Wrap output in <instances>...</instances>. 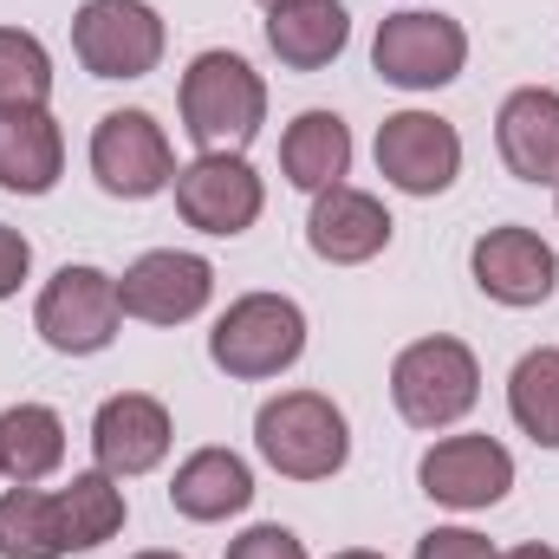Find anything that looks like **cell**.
<instances>
[{
    "mask_svg": "<svg viewBox=\"0 0 559 559\" xmlns=\"http://www.w3.org/2000/svg\"><path fill=\"white\" fill-rule=\"evenodd\" d=\"M267 124V85L235 52H202L182 72V131L202 143V156H241V143Z\"/></svg>",
    "mask_w": 559,
    "mask_h": 559,
    "instance_id": "6da1fadb",
    "label": "cell"
},
{
    "mask_svg": "<svg viewBox=\"0 0 559 559\" xmlns=\"http://www.w3.org/2000/svg\"><path fill=\"white\" fill-rule=\"evenodd\" d=\"M254 442H261V455L274 462L280 475H293V481H325L352 455V436H345L338 404L319 397V391H286L274 404H261Z\"/></svg>",
    "mask_w": 559,
    "mask_h": 559,
    "instance_id": "7a4b0ae2",
    "label": "cell"
},
{
    "mask_svg": "<svg viewBox=\"0 0 559 559\" xmlns=\"http://www.w3.org/2000/svg\"><path fill=\"white\" fill-rule=\"evenodd\" d=\"M306 352V319H299V306L293 299H280V293H248V299H235L222 319H215V332H209V358L228 371V378H280L293 358Z\"/></svg>",
    "mask_w": 559,
    "mask_h": 559,
    "instance_id": "3957f363",
    "label": "cell"
},
{
    "mask_svg": "<svg viewBox=\"0 0 559 559\" xmlns=\"http://www.w3.org/2000/svg\"><path fill=\"white\" fill-rule=\"evenodd\" d=\"M391 397H397V417L417 423V429H442V423L468 417L481 397L475 352L462 338H417L391 365Z\"/></svg>",
    "mask_w": 559,
    "mask_h": 559,
    "instance_id": "277c9868",
    "label": "cell"
},
{
    "mask_svg": "<svg viewBox=\"0 0 559 559\" xmlns=\"http://www.w3.org/2000/svg\"><path fill=\"white\" fill-rule=\"evenodd\" d=\"M118 319H124V306H118V280L98 274V267H59V274L46 280L39 306H33L39 338H46L52 352H66V358H92V352H105V345L118 338Z\"/></svg>",
    "mask_w": 559,
    "mask_h": 559,
    "instance_id": "5b68a950",
    "label": "cell"
},
{
    "mask_svg": "<svg viewBox=\"0 0 559 559\" xmlns=\"http://www.w3.org/2000/svg\"><path fill=\"white\" fill-rule=\"evenodd\" d=\"M462 59H468V33L449 13H391L371 46V66L384 72V85H404V92L449 85Z\"/></svg>",
    "mask_w": 559,
    "mask_h": 559,
    "instance_id": "8992f818",
    "label": "cell"
},
{
    "mask_svg": "<svg viewBox=\"0 0 559 559\" xmlns=\"http://www.w3.org/2000/svg\"><path fill=\"white\" fill-rule=\"evenodd\" d=\"M72 46L92 79H143L163 59V20L143 0H85L72 20Z\"/></svg>",
    "mask_w": 559,
    "mask_h": 559,
    "instance_id": "52a82bcc",
    "label": "cell"
},
{
    "mask_svg": "<svg viewBox=\"0 0 559 559\" xmlns=\"http://www.w3.org/2000/svg\"><path fill=\"white\" fill-rule=\"evenodd\" d=\"M92 169L124 202H143V195H156V189L176 182L169 138H163V124L150 111H111V118H98V131H92Z\"/></svg>",
    "mask_w": 559,
    "mask_h": 559,
    "instance_id": "ba28073f",
    "label": "cell"
},
{
    "mask_svg": "<svg viewBox=\"0 0 559 559\" xmlns=\"http://www.w3.org/2000/svg\"><path fill=\"white\" fill-rule=\"evenodd\" d=\"M378 169L404 195H442L462 169V138H455V124H442L429 111H397L378 124Z\"/></svg>",
    "mask_w": 559,
    "mask_h": 559,
    "instance_id": "9c48e42d",
    "label": "cell"
},
{
    "mask_svg": "<svg viewBox=\"0 0 559 559\" xmlns=\"http://www.w3.org/2000/svg\"><path fill=\"white\" fill-rule=\"evenodd\" d=\"M417 481L442 508H495L514 488V455L495 436H449L423 455Z\"/></svg>",
    "mask_w": 559,
    "mask_h": 559,
    "instance_id": "30bf717a",
    "label": "cell"
},
{
    "mask_svg": "<svg viewBox=\"0 0 559 559\" xmlns=\"http://www.w3.org/2000/svg\"><path fill=\"white\" fill-rule=\"evenodd\" d=\"M176 209L202 235H241L261 215V176L241 156H195L176 169Z\"/></svg>",
    "mask_w": 559,
    "mask_h": 559,
    "instance_id": "8fae6325",
    "label": "cell"
},
{
    "mask_svg": "<svg viewBox=\"0 0 559 559\" xmlns=\"http://www.w3.org/2000/svg\"><path fill=\"white\" fill-rule=\"evenodd\" d=\"M215 293V267L202 254H176V248H156L143 254L131 274L118 280V306L143 319V325H176V319H195Z\"/></svg>",
    "mask_w": 559,
    "mask_h": 559,
    "instance_id": "7c38bea8",
    "label": "cell"
},
{
    "mask_svg": "<svg viewBox=\"0 0 559 559\" xmlns=\"http://www.w3.org/2000/svg\"><path fill=\"white\" fill-rule=\"evenodd\" d=\"M559 261L534 228H488L475 241V286L501 306H540L554 299Z\"/></svg>",
    "mask_w": 559,
    "mask_h": 559,
    "instance_id": "4fadbf2b",
    "label": "cell"
},
{
    "mask_svg": "<svg viewBox=\"0 0 559 559\" xmlns=\"http://www.w3.org/2000/svg\"><path fill=\"white\" fill-rule=\"evenodd\" d=\"M306 241H312L319 261H332V267H358V261L384 254V241H391V215H384L378 195L338 182V189H319L312 222H306Z\"/></svg>",
    "mask_w": 559,
    "mask_h": 559,
    "instance_id": "5bb4252c",
    "label": "cell"
},
{
    "mask_svg": "<svg viewBox=\"0 0 559 559\" xmlns=\"http://www.w3.org/2000/svg\"><path fill=\"white\" fill-rule=\"evenodd\" d=\"M92 449H98V468L105 475H143L169 455V411L143 391L124 397H105L98 423H92Z\"/></svg>",
    "mask_w": 559,
    "mask_h": 559,
    "instance_id": "9a60e30c",
    "label": "cell"
},
{
    "mask_svg": "<svg viewBox=\"0 0 559 559\" xmlns=\"http://www.w3.org/2000/svg\"><path fill=\"white\" fill-rule=\"evenodd\" d=\"M495 143L521 182H559V92L547 85L514 92L495 118Z\"/></svg>",
    "mask_w": 559,
    "mask_h": 559,
    "instance_id": "2e32d148",
    "label": "cell"
},
{
    "mask_svg": "<svg viewBox=\"0 0 559 559\" xmlns=\"http://www.w3.org/2000/svg\"><path fill=\"white\" fill-rule=\"evenodd\" d=\"M66 169V138L46 105L0 111V189L13 195H46Z\"/></svg>",
    "mask_w": 559,
    "mask_h": 559,
    "instance_id": "e0dca14e",
    "label": "cell"
},
{
    "mask_svg": "<svg viewBox=\"0 0 559 559\" xmlns=\"http://www.w3.org/2000/svg\"><path fill=\"white\" fill-rule=\"evenodd\" d=\"M352 39V20L338 0H286V7H267V46H274L280 66L293 72H319L345 52Z\"/></svg>",
    "mask_w": 559,
    "mask_h": 559,
    "instance_id": "ac0fdd59",
    "label": "cell"
},
{
    "mask_svg": "<svg viewBox=\"0 0 559 559\" xmlns=\"http://www.w3.org/2000/svg\"><path fill=\"white\" fill-rule=\"evenodd\" d=\"M169 501H176L182 521H228V514H241V508L254 501V475H248V462L228 455V449H195V455L176 468Z\"/></svg>",
    "mask_w": 559,
    "mask_h": 559,
    "instance_id": "d6986e66",
    "label": "cell"
},
{
    "mask_svg": "<svg viewBox=\"0 0 559 559\" xmlns=\"http://www.w3.org/2000/svg\"><path fill=\"white\" fill-rule=\"evenodd\" d=\"M280 163H286V182L293 189H338L345 169H352V131L332 118V111H306L293 118V131L280 143Z\"/></svg>",
    "mask_w": 559,
    "mask_h": 559,
    "instance_id": "ffe728a7",
    "label": "cell"
},
{
    "mask_svg": "<svg viewBox=\"0 0 559 559\" xmlns=\"http://www.w3.org/2000/svg\"><path fill=\"white\" fill-rule=\"evenodd\" d=\"M59 462H66V423L52 417L46 404H13L0 417V475L13 488L46 481Z\"/></svg>",
    "mask_w": 559,
    "mask_h": 559,
    "instance_id": "44dd1931",
    "label": "cell"
},
{
    "mask_svg": "<svg viewBox=\"0 0 559 559\" xmlns=\"http://www.w3.org/2000/svg\"><path fill=\"white\" fill-rule=\"evenodd\" d=\"M66 554H72V534H66L59 495H39V488L0 495V559H66Z\"/></svg>",
    "mask_w": 559,
    "mask_h": 559,
    "instance_id": "7402d4cb",
    "label": "cell"
},
{
    "mask_svg": "<svg viewBox=\"0 0 559 559\" xmlns=\"http://www.w3.org/2000/svg\"><path fill=\"white\" fill-rule=\"evenodd\" d=\"M508 411H514V423H521L540 449H559V352L554 345H540V352H527V358L514 365V378H508Z\"/></svg>",
    "mask_w": 559,
    "mask_h": 559,
    "instance_id": "603a6c76",
    "label": "cell"
},
{
    "mask_svg": "<svg viewBox=\"0 0 559 559\" xmlns=\"http://www.w3.org/2000/svg\"><path fill=\"white\" fill-rule=\"evenodd\" d=\"M59 508H66V534H72V554L85 547H105L118 527H124V495H118V475L92 468V475H72L59 488Z\"/></svg>",
    "mask_w": 559,
    "mask_h": 559,
    "instance_id": "cb8c5ba5",
    "label": "cell"
},
{
    "mask_svg": "<svg viewBox=\"0 0 559 559\" xmlns=\"http://www.w3.org/2000/svg\"><path fill=\"white\" fill-rule=\"evenodd\" d=\"M52 92V59L33 33L20 26H0V111H20V105H46Z\"/></svg>",
    "mask_w": 559,
    "mask_h": 559,
    "instance_id": "d4e9b609",
    "label": "cell"
},
{
    "mask_svg": "<svg viewBox=\"0 0 559 559\" xmlns=\"http://www.w3.org/2000/svg\"><path fill=\"white\" fill-rule=\"evenodd\" d=\"M417 559H495V547L468 527H436V534L417 540Z\"/></svg>",
    "mask_w": 559,
    "mask_h": 559,
    "instance_id": "484cf974",
    "label": "cell"
},
{
    "mask_svg": "<svg viewBox=\"0 0 559 559\" xmlns=\"http://www.w3.org/2000/svg\"><path fill=\"white\" fill-rule=\"evenodd\" d=\"M228 559H306V547H299L286 527H248V534L228 547Z\"/></svg>",
    "mask_w": 559,
    "mask_h": 559,
    "instance_id": "4316f807",
    "label": "cell"
},
{
    "mask_svg": "<svg viewBox=\"0 0 559 559\" xmlns=\"http://www.w3.org/2000/svg\"><path fill=\"white\" fill-rule=\"evenodd\" d=\"M26 267H33V248H26V235L0 222V299H7V293H20Z\"/></svg>",
    "mask_w": 559,
    "mask_h": 559,
    "instance_id": "83f0119b",
    "label": "cell"
},
{
    "mask_svg": "<svg viewBox=\"0 0 559 559\" xmlns=\"http://www.w3.org/2000/svg\"><path fill=\"white\" fill-rule=\"evenodd\" d=\"M501 559H559L554 547H514V554H501Z\"/></svg>",
    "mask_w": 559,
    "mask_h": 559,
    "instance_id": "f1b7e54d",
    "label": "cell"
},
{
    "mask_svg": "<svg viewBox=\"0 0 559 559\" xmlns=\"http://www.w3.org/2000/svg\"><path fill=\"white\" fill-rule=\"evenodd\" d=\"M332 559H378V554H332Z\"/></svg>",
    "mask_w": 559,
    "mask_h": 559,
    "instance_id": "f546056e",
    "label": "cell"
},
{
    "mask_svg": "<svg viewBox=\"0 0 559 559\" xmlns=\"http://www.w3.org/2000/svg\"><path fill=\"white\" fill-rule=\"evenodd\" d=\"M138 559H176V554H138Z\"/></svg>",
    "mask_w": 559,
    "mask_h": 559,
    "instance_id": "4dcf8cb0",
    "label": "cell"
},
{
    "mask_svg": "<svg viewBox=\"0 0 559 559\" xmlns=\"http://www.w3.org/2000/svg\"><path fill=\"white\" fill-rule=\"evenodd\" d=\"M267 7H286V0H267Z\"/></svg>",
    "mask_w": 559,
    "mask_h": 559,
    "instance_id": "1f68e13d",
    "label": "cell"
}]
</instances>
